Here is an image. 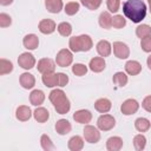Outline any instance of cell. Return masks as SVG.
I'll list each match as a JSON object with an SVG mask.
<instances>
[{
    "instance_id": "cell-1",
    "label": "cell",
    "mask_w": 151,
    "mask_h": 151,
    "mask_svg": "<svg viewBox=\"0 0 151 151\" xmlns=\"http://www.w3.org/2000/svg\"><path fill=\"white\" fill-rule=\"evenodd\" d=\"M123 12L132 22H140L146 15V5L143 0H126L123 5Z\"/></svg>"
},
{
    "instance_id": "cell-2",
    "label": "cell",
    "mask_w": 151,
    "mask_h": 151,
    "mask_svg": "<svg viewBox=\"0 0 151 151\" xmlns=\"http://www.w3.org/2000/svg\"><path fill=\"white\" fill-rule=\"evenodd\" d=\"M55 111L59 114H66L71 109V103L63 90H53L48 96Z\"/></svg>"
},
{
    "instance_id": "cell-3",
    "label": "cell",
    "mask_w": 151,
    "mask_h": 151,
    "mask_svg": "<svg viewBox=\"0 0 151 151\" xmlns=\"http://www.w3.org/2000/svg\"><path fill=\"white\" fill-rule=\"evenodd\" d=\"M68 46H70V50L72 52H87L92 48L93 42H92V39L90 35L81 34L78 37L70 38Z\"/></svg>"
},
{
    "instance_id": "cell-4",
    "label": "cell",
    "mask_w": 151,
    "mask_h": 151,
    "mask_svg": "<svg viewBox=\"0 0 151 151\" xmlns=\"http://www.w3.org/2000/svg\"><path fill=\"white\" fill-rule=\"evenodd\" d=\"M72 60H73V55H72L71 51L67 48H63L57 53L55 63L60 67H67L68 65L72 64Z\"/></svg>"
},
{
    "instance_id": "cell-5",
    "label": "cell",
    "mask_w": 151,
    "mask_h": 151,
    "mask_svg": "<svg viewBox=\"0 0 151 151\" xmlns=\"http://www.w3.org/2000/svg\"><path fill=\"white\" fill-rule=\"evenodd\" d=\"M116 125V119L111 114H101L97 120V126L101 131H110Z\"/></svg>"
},
{
    "instance_id": "cell-6",
    "label": "cell",
    "mask_w": 151,
    "mask_h": 151,
    "mask_svg": "<svg viewBox=\"0 0 151 151\" xmlns=\"http://www.w3.org/2000/svg\"><path fill=\"white\" fill-rule=\"evenodd\" d=\"M84 138L86 142L94 144L97 142H99L100 139V132L98 131L97 127L92 126V125H86L84 127Z\"/></svg>"
},
{
    "instance_id": "cell-7",
    "label": "cell",
    "mask_w": 151,
    "mask_h": 151,
    "mask_svg": "<svg viewBox=\"0 0 151 151\" xmlns=\"http://www.w3.org/2000/svg\"><path fill=\"white\" fill-rule=\"evenodd\" d=\"M18 64H19L20 67H22L25 70H31L35 65V58H34L33 54H31L28 52H25V53H21L19 55Z\"/></svg>"
},
{
    "instance_id": "cell-8",
    "label": "cell",
    "mask_w": 151,
    "mask_h": 151,
    "mask_svg": "<svg viewBox=\"0 0 151 151\" xmlns=\"http://www.w3.org/2000/svg\"><path fill=\"white\" fill-rule=\"evenodd\" d=\"M138 109H139V104L136 99H126L120 106V111L125 116H131L136 113Z\"/></svg>"
},
{
    "instance_id": "cell-9",
    "label": "cell",
    "mask_w": 151,
    "mask_h": 151,
    "mask_svg": "<svg viewBox=\"0 0 151 151\" xmlns=\"http://www.w3.org/2000/svg\"><path fill=\"white\" fill-rule=\"evenodd\" d=\"M113 53L118 59H126L130 55L129 46L122 41L113 42Z\"/></svg>"
},
{
    "instance_id": "cell-10",
    "label": "cell",
    "mask_w": 151,
    "mask_h": 151,
    "mask_svg": "<svg viewBox=\"0 0 151 151\" xmlns=\"http://www.w3.org/2000/svg\"><path fill=\"white\" fill-rule=\"evenodd\" d=\"M38 71L40 73H47V72H54L55 70V65L53 63L52 59L50 58H42L38 61V66H37Z\"/></svg>"
},
{
    "instance_id": "cell-11",
    "label": "cell",
    "mask_w": 151,
    "mask_h": 151,
    "mask_svg": "<svg viewBox=\"0 0 151 151\" xmlns=\"http://www.w3.org/2000/svg\"><path fill=\"white\" fill-rule=\"evenodd\" d=\"M39 31L42 33V34H51L55 31V22L52 20V19H42L40 22H39Z\"/></svg>"
},
{
    "instance_id": "cell-12",
    "label": "cell",
    "mask_w": 151,
    "mask_h": 151,
    "mask_svg": "<svg viewBox=\"0 0 151 151\" xmlns=\"http://www.w3.org/2000/svg\"><path fill=\"white\" fill-rule=\"evenodd\" d=\"M73 119L80 124H87L92 119V113L88 110H78L73 114Z\"/></svg>"
},
{
    "instance_id": "cell-13",
    "label": "cell",
    "mask_w": 151,
    "mask_h": 151,
    "mask_svg": "<svg viewBox=\"0 0 151 151\" xmlns=\"http://www.w3.org/2000/svg\"><path fill=\"white\" fill-rule=\"evenodd\" d=\"M90 70L96 72V73H99L101 71H104L105 66H106V63L104 60L103 57H94L90 60Z\"/></svg>"
},
{
    "instance_id": "cell-14",
    "label": "cell",
    "mask_w": 151,
    "mask_h": 151,
    "mask_svg": "<svg viewBox=\"0 0 151 151\" xmlns=\"http://www.w3.org/2000/svg\"><path fill=\"white\" fill-rule=\"evenodd\" d=\"M19 83H20V85H21L24 88L29 90V88H32V87L35 85V78H34L33 74H31V73H28V72H25V73H22V74L20 76Z\"/></svg>"
},
{
    "instance_id": "cell-15",
    "label": "cell",
    "mask_w": 151,
    "mask_h": 151,
    "mask_svg": "<svg viewBox=\"0 0 151 151\" xmlns=\"http://www.w3.org/2000/svg\"><path fill=\"white\" fill-rule=\"evenodd\" d=\"M41 80L46 87H54L58 86V74L54 72H47L42 73Z\"/></svg>"
},
{
    "instance_id": "cell-16",
    "label": "cell",
    "mask_w": 151,
    "mask_h": 151,
    "mask_svg": "<svg viewBox=\"0 0 151 151\" xmlns=\"http://www.w3.org/2000/svg\"><path fill=\"white\" fill-rule=\"evenodd\" d=\"M31 116H32V111H31V109H29L28 106H26V105L19 106V107L17 109V111H15V117H17V119L20 120V122H26V120H28V119L31 118Z\"/></svg>"
},
{
    "instance_id": "cell-17",
    "label": "cell",
    "mask_w": 151,
    "mask_h": 151,
    "mask_svg": "<svg viewBox=\"0 0 151 151\" xmlns=\"http://www.w3.org/2000/svg\"><path fill=\"white\" fill-rule=\"evenodd\" d=\"M22 44H24L25 48H27V50H31V51L35 50L39 45V38L35 34H27V35H25Z\"/></svg>"
},
{
    "instance_id": "cell-18",
    "label": "cell",
    "mask_w": 151,
    "mask_h": 151,
    "mask_svg": "<svg viewBox=\"0 0 151 151\" xmlns=\"http://www.w3.org/2000/svg\"><path fill=\"white\" fill-rule=\"evenodd\" d=\"M125 71L130 76H137L142 72V65L136 60H129L125 64Z\"/></svg>"
},
{
    "instance_id": "cell-19",
    "label": "cell",
    "mask_w": 151,
    "mask_h": 151,
    "mask_svg": "<svg viewBox=\"0 0 151 151\" xmlns=\"http://www.w3.org/2000/svg\"><path fill=\"white\" fill-rule=\"evenodd\" d=\"M111 47L112 46L107 40H100L97 44V52L100 57L105 58V57H109L111 54Z\"/></svg>"
},
{
    "instance_id": "cell-20",
    "label": "cell",
    "mask_w": 151,
    "mask_h": 151,
    "mask_svg": "<svg viewBox=\"0 0 151 151\" xmlns=\"http://www.w3.org/2000/svg\"><path fill=\"white\" fill-rule=\"evenodd\" d=\"M45 100V93L41 90H33L29 94V101L34 106H39Z\"/></svg>"
},
{
    "instance_id": "cell-21",
    "label": "cell",
    "mask_w": 151,
    "mask_h": 151,
    "mask_svg": "<svg viewBox=\"0 0 151 151\" xmlns=\"http://www.w3.org/2000/svg\"><path fill=\"white\" fill-rule=\"evenodd\" d=\"M111 101L107 98H100L94 103V109L100 113H106L111 110Z\"/></svg>"
},
{
    "instance_id": "cell-22",
    "label": "cell",
    "mask_w": 151,
    "mask_h": 151,
    "mask_svg": "<svg viewBox=\"0 0 151 151\" xmlns=\"http://www.w3.org/2000/svg\"><path fill=\"white\" fill-rule=\"evenodd\" d=\"M123 147V139L120 137H110L106 142V149L109 151H119Z\"/></svg>"
},
{
    "instance_id": "cell-23",
    "label": "cell",
    "mask_w": 151,
    "mask_h": 151,
    "mask_svg": "<svg viewBox=\"0 0 151 151\" xmlns=\"http://www.w3.org/2000/svg\"><path fill=\"white\" fill-rule=\"evenodd\" d=\"M46 9L50 13H59L63 9V0H45Z\"/></svg>"
},
{
    "instance_id": "cell-24",
    "label": "cell",
    "mask_w": 151,
    "mask_h": 151,
    "mask_svg": "<svg viewBox=\"0 0 151 151\" xmlns=\"http://www.w3.org/2000/svg\"><path fill=\"white\" fill-rule=\"evenodd\" d=\"M71 129H72V126H71L70 122L66 120V119H59L55 123V131L61 136L67 134L68 132H71Z\"/></svg>"
},
{
    "instance_id": "cell-25",
    "label": "cell",
    "mask_w": 151,
    "mask_h": 151,
    "mask_svg": "<svg viewBox=\"0 0 151 151\" xmlns=\"http://www.w3.org/2000/svg\"><path fill=\"white\" fill-rule=\"evenodd\" d=\"M33 116H34V119H35L38 123H45V122H47V119L50 118V112H48V110L45 109V107H38V109L34 110Z\"/></svg>"
},
{
    "instance_id": "cell-26",
    "label": "cell",
    "mask_w": 151,
    "mask_h": 151,
    "mask_svg": "<svg viewBox=\"0 0 151 151\" xmlns=\"http://www.w3.org/2000/svg\"><path fill=\"white\" fill-rule=\"evenodd\" d=\"M67 146H68V149L71 151H80L84 147V140H83V138L80 136H73L68 140Z\"/></svg>"
},
{
    "instance_id": "cell-27",
    "label": "cell",
    "mask_w": 151,
    "mask_h": 151,
    "mask_svg": "<svg viewBox=\"0 0 151 151\" xmlns=\"http://www.w3.org/2000/svg\"><path fill=\"white\" fill-rule=\"evenodd\" d=\"M99 25L105 29H110L112 27V17L109 12H103L99 15Z\"/></svg>"
},
{
    "instance_id": "cell-28",
    "label": "cell",
    "mask_w": 151,
    "mask_h": 151,
    "mask_svg": "<svg viewBox=\"0 0 151 151\" xmlns=\"http://www.w3.org/2000/svg\"><path fill=\"white\" fill-rule=\"evenodd\" d=\"M150 126H151L150 120L146 119V118H143V117L136 119V122H134V127L139 132H146L150 129Z\"/></svg>"
},
{
    "instance_id": "cell-29",
    "label": "cell",
    "mask_w": 151,
    "mask_h": 151,
    "mask_svg": "<svg viewBox=\"0 0 151 151\" xmlns=\"http://www.w3.org/2000/svg\"><path fill=\"white\" fill-rule=\"evenodd\" d=\"M113 84H116L119 87H124L127 84V76L124 72H117L113 74Z\"/></svg>"
},
{
    "instance_id": "cell-30",
    "label": "cell",
    "mask_w": 151,
    "mask_h": 151,
    "mask_svg": "<svg viewBox=\"0 0 151 151\" xmlns=\"http://www.w3.org/2000/svg\"><path fill=\"white\" fill-rule=\"evenodd\" d=\"M146 145V138L143 134H136L133 137V146L137 151H142L145 149Z\"/></svg>"
},
{
    "instance_id": "cell-31",
    "label": "cell",
    "mask_w": 151,
    "mask_h": 151,
    "mask_svg": "<svg viewBox=\"0 0 151 151\" xmlns=\"http://www.w3.org/2000/svg\"><path fill=\"white\" fill-rule=\"evenodd\" d=\"M13 71V64L7 59H0V74H7Z\"/></svg>"
},
{
    "instance_id": "cell-32",
    "label": "cell",
    "mask_w": 151,
    "mask_h": 151,
    "mask_svg": "<svg viewBox=\"0 0 151 151\" xmlns=\"http://www.w3.org/2000/svg\"><path fill=\"white\" fill-rule=\"evenodd\" d=\"M58 32L63 37H68L72 33V26H71V24L70 22H66V21L60 22L58 25Z\"/></svg>"
},
{
    "instance_id": "cell-33",
    "label": "cell",
    "mask_w": 151,
    "mask_h": 151,
    "mask_svg": "<svg viewBox=\"0 0 151 151\" xmlns=\"http://www.w3.org/2000/svg\"><path fill=\"white\" fill-rule=\"evenodd\" d=\"M136 34H137V37L138 38H145V37H147V35H150L151 34V27L149 26V25H145V24H143V25H139L137 28H136Z\"/></svg>"
},
{
    "instance_id": "cell-34",
    "label": "cell",
    "mask_w": 151,
    "mask_h": 151,
    "mask_svg": "<svg viewBox=\"0 0 151 151\" xmlns=\"http://www.w3.org/2000/svg\"><path fill=\"white\" fill-rule=\"evenodd\" d=\"M79 4L78 2H76V1H71V2H67L66 4V6H65V13L67 14V15H74L78 11H79Z\"/></svg>"
},
{
    "instance_id": "cell-35",
    "label": "cell",
    "mask_w": 151,
    "mask_h": 151,
    "mask_svg": "<svg viewBox=\"0 0 151 151\" xmlns=\"http://www.w3.org/2000/svg\"><path fill=\"white\" fill-rule=\"evenodd\" d=\"M40 144H41V147L45 150V151H50V150H53L54 149V145L53 143L51 142V138L47 136V134H42L41 138H40Z\"/></svg>"
},
{
    "instance_id": "cell-36",
    "label": "cell",
    "mask_w": 151,
    "mask_h": 151,
    "mask_svg": "<svg viewBox=\"0 0 151 151\" xmlns=\"http://www.w3.org/2000/svg\"><path fill=\"white\" fill-rule=\"evenodd\" d=\"M125 25H126V20H125V18H124L123 15L117 14V15H114V17L112 18V26H113L114 28L119 29V28H123Z\"/></svg>"
},
{
    "instance_id": "cell-37",
    "label": "cell",
    "mask_w": 151,
    "mask_h": 151,
    "mask_svg": "<svg viewBox=\"0 0 151 151\" xmlns=\"http://www.w3.org/2000/svg\"><path fill=\"white\" fill-rule=\"evenodd\" d=\"M72 72L78 76V77H81V76H85L86 72H87V67L84 65V64H74L72 66Z\"/></svg>"
},
{
    "instance_id": "cell-38",
    "label": "cell",
    "mask_w": 151,
    "mask_h": 151,
    "mask_svg": "<svg viewBox=\"0 0 151 151\" xmlns=\"http://www.w3.org/2000/svg\"><path fill=\"white\" fill-rule=\"evenodd\" d=\"M80 1H81V4H83L86 8L91 9V11L97 9V8L101 5V0H80Z\"/></svg>"
},
{
    "instance_id": "cell-39",
    "label": "cell",
    "mask_w": 151,
    "mask_h": 151,
    "mask_svg": "<svg viewBox=\"0 0 151 151\" xmlns=\"http://www.w3.org/2000/svg\"><path fill=\"white\" fill-rule=\"evenodd\" d=\"M140 46L144 52H151V34L145 38H142Z\"/></svg>"
},
{
    "instance_id": "cell-40",
    "label": "cell",
    "mask_w": 151,
    "mask_h": 151,
    "mask_svg": "<svg viewBox=\"0 0 151 151\" xmlns=\"http://www.w3.org/2000/svg\"><path fill=\"white\" fill-rule=\"evenodd\" d=\"M106 5H107V8H109L110 12L116 13V12H118V9H119L120 0H107V1H106Z\"/></svg>"
},
{
    "instance_id": "cell-41",
    "label": "cell",
    "mask_w": 151,
    "mask_h": 151,
    "mask_svg": "<svg viewBox=\"0 0 151 151\" xmlns=\"http://www.w3.org/2000/svg\"><path fill=\"white\" fill-rule=\"evenodd\" d=\"M12 24V18L6 13H0V26L1 27H8Z\"/></svg>"
},
{
    "instance_id": "cell-42",
    "label": "cell",
    "mask_w": 151,
    "mask_h": 151,
    "mask_svg": "<svg viewBox=\"0 0 151 151\" xmlns=\"http://www.w3.org/2000/svg\"><path fill=\"white\" fill-rule=\"evenodd\" d=\"M57 74H58V86H60V87L66 86L67 83H68V77H67V74L61 73V72H59V73H57Z\"/></svg>"
},
{
    "instance_id": "cell-43",
    "label": "cell",
    "mask_w": 151,
    "mask_h": 151,
    "mask_svg": "<svg viewBox=\"0 0 151 151\" xmlns=\"http://www.w3.org/2000/svg\"><path fill=\"white\" fill-rule=\"evenodd\" d=\"M142 106H143V109L145 111L151 113V96H147V97L144 98V100L142 103Z\"/></svg>"
},
{
    "instance_id": "cell-44",
    "label": "cell",
    "mask_w": 151,
    "mask_h": 151,
    "mask_svg": "<svg viewBox=\"0 0 151 151\" xmlns=\"http://www.w3.org/2000/svg\"><path fill=\"white\" fill-rule=\"evenodd\" d=\"M13 2V0H0V4L2 5V6H8V5H11Z\"/></svg>"
},
{
    "instance_id": "cell-45",
    "label": "cell",
    "mask_w": 151,
    "mask_h": 151,
    "mask_svg": "<svg viewBox=\"0 0 151 151\" xmlns=\"http://www.w3.org/2000/svg\"><path fill=\"white\" fill-rule=\"evenodd\" d=\"M146 63H147V66H149V68L151 70V55H149V57H147V60H146Z\"/></svg>"
},
{
    "instance_id": "cell-46",
    "label": "cell",
    "mask_w": 151,
    "mask_h": 151,
    "mask_svg": "<svg viewBox=\"0 0 151 151\" xmlns=\"http://www.w3.org/2000/svg\"><path fill=\"white\" fill-rule=\"evenodd\" d=\"M147 2H149V7H150V12H151V0H147Z\"/></svg>"
}]
</instances>
